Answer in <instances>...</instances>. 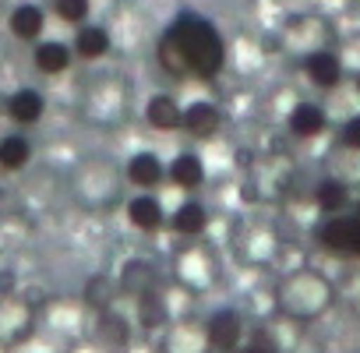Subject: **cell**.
<instances>
[{
    "label": "cell",
    "instance_id": "6da1fadb",
    "mask_svg": "<svg viewBox=\"0 0 360 353\" xmlns=\"http://www.w3.org/2000/svg\"><path fill=\"white\" fill-rule=\"evenodd\" d=\"M68 195L75 202L78 212L89 216H110L117 212L127 198V176H124V162L110 152H92L82 155L71 173H68Z\"/></svg>",
    "mask_w": 360,
    "mask_h": 353
},
{
    "label": "cell",
    "instance_id": "7a4b0ae2",
    "mask_svg": "<svg viewBox=\"0 0 360 353\" xmlns=\"http://www.w3.org/2000/svg\"><path fill=\"white\" fill-rule=\"evenodd\" d=\"M173 46L180 50V60H184V71H188V82H216L226 64H230V46L219 32L216 22H209L205 15H195V11H184L176 15L169 25H166Z\"/></svg>",
    "mask_w": 360,
    "mask_h": 353
},
{
    "label": "cell",
    "instance_id": "3957f363",
    "mask_svg": "<svg viewBox=\"0 0 360 353\" xmlns=\"http://www.w3.org/2000/svg\"><path fill=\"white\" fill-rule=\"evenodd\" d=\"M335 304H339L335 283L314 265H297V269L283 272L272 286L276 314L286 318V321H297V325L321 321L325 314H332Z\"/></svg>",
    "mask_w": 360,
    "mask_h": 353
},
{
    "label": "cell",
    "instance_id": "277c9868",
    "mask_svg": "<svg viewBox=\"0 0 360 353\" xmlns=\"http://www.w3.org/2000/svg\"><path fill=\"white\" fill-rule=\"evenodd\" d=\"M283 248H286V240H283L279 226L269 219H244L230 233V251L240 269H255V272L276 269L283 258Z\"/></svg>",
    "mask_w": 360,
    "mask_h": 353
},
{
    "label": "cell",
    "instance_id": "5b68a950",
    "mask_svg": "<svg viewBox=\"0 0 360 353\" xmlns=\"http://www.w3.org/2000/svg\"><path fill=\"white\" fill-rule=\"evenodd\" d=\"M131 85L120 75H99L82 96V117L92 127H124L131 120Z\"/></svg>",
    "mask_w": 360,
    "mask_h": 353
},
{
    "label": "cell",
    "instance_id": "8992f818",
    "mask_svg": "<svg viewBox=\"0 0 360 353\" xmlns=\"http://www.w3.org/2000/svg\"><path fill=\"white\" fill-rule=\"evenodd\" d=\"M328 46H335V25L325 11H297L283 22L276 36V50L293 60H304L307 53H318Z\"/></svg>",
    "mask_w": 360,
    "mask_h": 353
},
{
    "label": "cell",
    "instance_id": "52a82bcc",
    "mask_svg": "<svg viewBox=\"0 0 360 353\" xmlns=\"http://www.w3.org/2000/svg\"><path fill=\"white\" fill-rule=\"evenodd\" d=\"M169 276H173V283L184 290V293H191V297H205V293H212V290L219 286L223 269H219L216 251H212L209 244H202V237H198V240H188L184 248L173 255V262H169Z\"/></svg>",
    "mask_w": 360,
    "mask_h": 353
},
{
    "label": "cell",
    "instance_id": "ba28073f",
    "mask_svg": "<svg viewBox=\"0 0 360 353\" xmlns=\"http://www.w3.org/2000/svg\"><path fill=\"white\" fill-rule=\"evenodd\" d=\"M39 335V304H32L18 290L0 293V349H25Z\"/></svg>",
    "mask_w": 360,
    "mask_h": 353
},
{
    "label": "cell",
    "instance_id": "9c48e42d",
    "mask_svg": "<svg viewBox=\"0 0 360 353\" xmlns=\"http://www.w3.org/2000/svg\"><path fill=\"white\" fill-rule=\"evenodd\" d=\"M39 328H46L50 335L64 339V342H75V339H85V328H89V304L78 300V297H53L39 307Z\"/></svg>",
    "mask_w": 360,
    "mask_h": 353
},
{
    "label": "cell",
    "instance_id": "30bf717a",
    "mask_svg": "<svg viewBox=\"0 0 360 353\" xmlns=\"http://www.w3.org/2000/svg\"><path fill=\"white\" fill-rule=\"evenodd\" d=\"M314 237L332 255L360 258V212L349 209V212H339V216H321Z\"/></svg>",
    "mask_w": 360,
    "mask_h": 353
},
{
    "label": "cell",
    "instance_id": "8fae6325",
    "mask_svg": "<svg viewBox=\"0 0 360 353\" xmlns=\"http://www.w3.org/2000/svg\"><path fill=\"white\" fill-rule=\"evenodd\" d=\"M155 353H212V342H209V328H205V321L188 318V314L173 318V321L159 332Z\"/></svg>",
    "mask_w": 360,
    "mask_h": 353
},
{
    "label": "cell",
    "instance_id": "7c38bea8",
    "mask_svg": "<svg viewBox=\"0 0 360 353\" xmlns=\"http://www.w3.org/2000/svg\"><path fill=\"white\" fill-rule=\"evenodd\" d=\"M328 110L321 106V103H314V99H297L290 110H286V117H283V127H286V134L293 138V141H300V145H307V141H318L321 134H328Z\"/></svg>",
    "mask_w": 360,
    "mask_h": 353
},
{
    "label": "cell",
    "instance_id": "4fadbf2b",
    "mask_svg": "<svg viewBox=\"0 0 360 353\" xmlns=\"http://www.w3.org/2000/svg\"><path fill=\"white\" fill-rule=\"evenodd\" d=\"M166 181H169L176 191H184V195H202L205 184H209V162H205V155L195 152V148L176 152V155L166 162Z\"/></svg>",
    "mask_w": 360,
    "mask_h": 353
},
{
    "label": "cell",
    "instance_id": "5bb4252c",
    "mask_svg": "<svg viewBox=\"0 0 360 353\" xmlns=\"http://www.w3.org/2000/svg\"><path fill=\"white\" fill-rule=\"evenodd\" d=\"M184 131L195 141H212L226 131V110L216 99H191L184 103Z\"/></svg>",
    "mask_w": 360,
    "mask_h": 353
},
{
    "label": "cell",
    "instance_id": "9a60e30c",
    "mask_svg": "<svg viewBox=\"0 0 360 353\" xmlns=\"http://www.w3.org/2000/svg\"><path fill=\"white\" fill-rule=\"evenodd\" d=\"M117 286H120V297L127 300H138L145 293H155L166 286L162 279V269L152 262V258H124L120 272H117Z\"/></svg>",
    "mask_w": 360,
    "mask_h": 353
},
{
    "label": "cell",
    "instance_id": "2e32d148",
    "mask_svg": "<svg viewBox=\"0 0 360 353\" xmlns=\"http://www.w3.org/2000/svg\"><path fill=\"white\" fill-rule=\"evenodd\" d=\"M124 176H127V188L134 191H162L166 181V162L159 152L152 148H138L124 159Z\"/></svg>",
    "mask_w": 360,
    "mask_h": 353
},
{
    "label": "cell",
    "instance_id": "e0dca14e",
    "mask_svg": "<svg viewBox=\"0 0 360 353\" xmlns=\"http://www.w3.org/2000/svg\"><path fill=\"white\" fill-rule=\"evenodd\" d=\"M300 71H304V78H307L318 92H335V89L346 82V60H342V53H339L335 46L318 50V53H307V57L300 60Z\"/></svg>",
    "mask_w": 360,
    "mask_h": 353
},
{
    "label": "cell",
    "instance_id": "ac0fdd59",
    "mask_svg": "<svg viewBox=\"0 0 360 353\" xmlns=\"http://www.w3.org/2000/svg\"><path fill=\"white\" fill-rule=\"evenodd\" d=\"M141 120L155 134H176L184 127V103L173 92H148V99L141 103Z\"/></svg>",
    "mask_w": 360,
    "mask_h": 353
},
{
    "label": "cell",
    "instance_id": "d6986e66",
    "mask_svg": "<svg viewBox=\"0 0 360 353\" xmlns=\"http://www.w3.org/2000/svg\"><path fill=\"white\" fill-rule=\"evenodd\" d=\"M124 216H127V226L152 237V233H162L166 223H169V212L162 209V198L155 191H138L134 198L124 202Z\"/></svg>",
    "mask_w": 360,
    "mask_h": 353
},
{
    "label": "cell",
    "instance_id": "ffe728a7",
    "mask_svg": "<svg viewBox=\"0 0 360 353\" xmlns=\"http://www.w3.org/2000/svg\"><path fill=\"white\" fill-rule=\"evenodd\" d=\"M212 353H233L244 346V314L237 307H219L205 318Z\"/></svg>",
    "mask_w": 360,
    "mask_h": 353
},
{
    "label": "cell",
    "instance_id": "44dd1931",
    "mask_svg": "<svg viewBox=\"0 0 360 353\" xmlns=\"http://www.w3.org/2000/svg\"><path fill=\"white\" fill-rule=\"evenodd\" d=\"M166 226H169L176 237H184V240H198V237L209 233L212 212H209V205H205L198 195H188L184 202L169 212V223H166Z\"/></svg>",
    "mask_w": 360,
    "mask_h": 353
},
{
    "label": "cell",
    "instance_id": "7402d4cb",
    "mask_svg": "<svg viewBox=\"0 0 360 353\" xmlns=\"http://www.w3.org/2000/svg\"><path fill=\"white\" fill-rule=\"evenodd\" d=\"M8 32H11V39L36 46L46 36V8L36 4V0H18L8 11Z\"/></svg>",
    "mask_w": 360,
    "mask_h": 353
},
{
    "label": "cell",
    "instance_id": "603a6c76",
    "mask_svg": "<svg viewBox=\"0 0 360 353\" xmlns=\"http://www.w3.org/2000/svg\"><path fill=\"white\" fill-rule=\"evenodd\" d=\"M71 50H75V60L82 64H99L113 53V29L106 25H96V22H85L75 29L71 36Z\"/></svg>",
    "mask_w": 360,
    "mask_h": 353
},
{
    "label": "cell",
    "instance_id": "cb8c5ba5",
    "mask_svg": "<svg viewBox=\"0 0 360 353\" xmlns=\"http://www.w3.org/2000/svg\"><path fill=\"white\" fill-rule=\"evenodd\" d=\"M46 110H50L46 92L36 89V85H22V89H15V92L8 96V103H4L8 120L18 124V127H36V124L46 117Z\"/></svg>",
    "mask_w": 360,
    "mask_h": 353
},
{
    "label": "cell",
    "instance_id": "d4e9b609",
    "mask_svg": "<svg viewBox=\"0 0 360 353\" xmlns=\"http://www.w3.org/2000/svg\"><path fill=\"white\" fill-rule=\"evenodd\" d=\"M311 202H314L318 216H339V212H349L356 198H353V188L346 181H339L335 173H325L311 188Z\"/></svg>",
    "mask_w": 360,
    "mask_h": 353
},
{
    "label": "cell",
    "instance_id": "484cf974",
    "mask_svg": "<svg viewBox=\"0 0 360 353\" xmlns=\"http://www.w3.org/2000/svg\"><path fill=\"white\" fill-rule=\"evenodd\" d=\"M32 68H36V75H43V78H64L71 68H75V50H71V43H64V39H39L36 46H32Z\"/></svg>",
    "mask_w": 360,
    "mask_h": 353
},
{
    "label": "cell",
    "instance_id": "4316f807",
    "mask_svg": "<svg viewBox=\"0 0 360 353\" xmlns=\"http://www.w3.org/2000/svg\"><path fill=\"white\" fill-rule=\"evenodd\" d=\"M134 321L113 304V307H103L96 311V339L106 346V349H127L134 342Z\"/></svg>",
    "mask_w": 360,
    "mask_h": 353
},
{
    "label": "cell",
    "instance_id": "83f0119b",
    "mask_svg": "<svg viewBox=\"0 0 360 353\" xmlns=\"http://www.w3.org/2000/svg\"><path fill=\"white\" fill-rule=\"evenodd\" d=\"M36 159V145L29 134L22 131H8L0 134V169L4 173H25Z\"/></svg>",
    "mask_w": 360,
    "mask_h": 353
},
{
    "label": "cell",
    "instance_id": "f1b7e54d",
    "mask_svg": "<svg viewBox=\"0 0 360 353\" xmlns=\"http://www.w3.org/2000/svg\"><path fill=\"white\" fill-rule=\"evenodd\" d=\"M155 64H159V71H162L166 78L188 82V71H184V60H180V50L173 46V39H169L166 29H162V36L155 39Z\"/></svg>",
    "mask_w": 360,
    "mask_h": 353
},
{
    "label": "cell",
    "instance_id": "f546056e",
    "mask_svg": "<svg viewBox=\"0 0 360 353\" xmlns=\"http://www.w3.org/2000/svg\"><path fill=\"white\" fill-rule=\"evenodd\" d=\"M50 11H53V18H57V22H64V25L78 29V25L92 22L96 4H92V0H50Z\"/></svg>",
    "mask_w": 360,
    "mask_h": 353
},
{
    "label": "cell",
    "instance_id": "4dcf8cb0",
    "mask_svg": "<svg viewBox=\"0 0 360 353\" xmlns=\"http://www.w3.org/2000/svg\"><path fill=\"white\" fill-rule=\"evenodd\" d=\"M335 145H339V148H349V152H360V113H349V117L339 124Z\"/></svg>",
    "mask_w": 360,
    "mask_h": 353
},
{
    "label": "cell",
    "instance_id": "1f68e13d",
    "mask_svg": "<svg viewBox=\"0 0 360 353\" xmlns=\"http://www.w3.org/2000/svg\"><path fill=\"white\" fill-rule=\"evenodd\" d=\"M64 353H110V349L99 339H75V342H68Z\"/></svg>",
    "mask_w": 360,
    "mask_h": 353
},
{
    "label": "cell",
    "instance_id": "d6a6232c",
    "mask_svg": "<svg viewBox=\"0 0 360 353\" xmlns=\"http://www.w3.org/2000/svg\"><path fill=\"white\" fill-rule=\"evenodd\" d=\"M4 290H15V272H11V262H8V251L0 248V293Z\"/></svg>",
    "mask_w": 360,
    "mask_h": 353
},
{
    "label": "cell",
    "instance_id": "836d02e7",
    "mask_svg": "<svg viewBox=\"0 0 360 353\" xmlns=\"http://www.w3.org/2000/svg\"><path fill=\"white\" fill-rule=\"evenodd\" d=\"M233 353H279L272 342H251V346H240V349H233Z\"/></svg>",
    "mask_w": 360,
    "mask_h": 353
},
{
    "label": "cell",
    "instance_id": "e575fe53",
    "mask_svg": "<svg viewBox=\"0 0 360 353\" xmlns=\"http://www.w3.org/2000/svg\"><path fill=\"white\" fill-rule=\"evenodd\" d=\"M353 92H356V99H360V71L353 75Z\"/></svg>",
    "mask_w": 360,
    "mask_h": 353
},
{
    "label": "cell",
    "instance_id": "d590c367",
    "mask_svg": "<svg viewBox=\"0 0 360 353\" xmlns=\"http://www.w3.org/2000/svg\"><path fill=\"white\" fill-rule=\"evenodd\" d=\"M353 209H356V212H360V198H356V202H353Z\"/></svg>",
    "mask_w": 360,
    "mask_h": 353
}]
</instances>
